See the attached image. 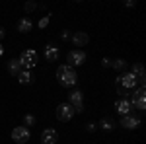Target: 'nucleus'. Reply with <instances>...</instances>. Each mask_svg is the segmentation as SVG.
<instances>
[{
	"label": "nucleus",
	"mask_w": 146,
	"mask_h": 144,
	"mask_svg": "<svg viewBox=\"0 0 146 144\" xmlns=\"http://www.w3.org/2000/svg\"><path fill=\"white\" fill-rule=\"evenodd\" d=\"M56 80H58L60 86H64V88H72V86L78 82V74H76V70H74L72 66L62 64V66L56 68Z\"/></svg>",
	"instance_id": "nucleus-1"
},
{
	"label": "nucleus",
	"mask_w": 146,
	"mask_h": 144,
	"mask_svg": "<svg viewBox=\"0 0 146 144\" xmlns=\"http://www.w3.org/2000/svg\"><path fill=\"white\" fill-rule=\"evenodd\" d=\"M37 51H33V49H25L22 55H20V62H22V66L25 68V70H31V68L37 64Z\"/></svg>",
	"instance_id": "nucleus-2"
},
{
	"label": "nucleus",
	"mask_w": 146,
	"mask_h": 144,
	"mask_svg": "<svg viewBox=\"0 0 146 144\" xmlns=\"http://www.w3.org/2000/svg\"><path fill=\"white\" fill-rule=\"evenodd\" d=\"M68 103L74 107V113H82L84 111V96H82V92L76 90V92L68 94Z\"/></svg>",
	"instance_id": "nucleus-3"
},
{
	"label": "nucleus",
	"mask_w": 146,
	"mask_h": 144,
	"mask_svg": "<svg viewBox=\"0 0 146 144\" xmlns=\"http://www.w3.org/2000/svg\"><path fill=\"white\" fill-rule=\"evenodd\" d=\"M74 117V107L70 105V103H60L58 107H56V119L58 121H70Z\"/></svg>",
	"instance_id": "nucleus-4"
},
{
	"label": "nucleus",
	"mask_w": 146,
	"mask_h": 144,
	"mask_svg": "<svg viewBox=\"0 0 146 144\" xmlns=\"http://www.w3.org/2000/svg\"><path fill=\"white\" fill-rule=\"evenodd\" d=\"M29 129L27 127H16L14 131H12V140L18 144H25L27 140H29Z\"/></svg>",
	"instance_id": "nucleus-5"
},
{
	"label": "nucleus",
	"mask_w": 146,
	"mask_h": 144,
	"mask_svg": "<svg viewBox=\"0 0 146 144\" xmlns=\"http://www.w3.org/2000/svg\"><path fill=\"white\" fill-rule=\"evenodd\" d=\"M68 66H80V64H84V60H86V53L82 51V49H74V51H70L68 53Z\"/></svg>",
	"instance_id": "nucleus-6"
},
{
	"label": "nucleus",
	"mask_w": 146,
	"mask_h": 144,
	"mask_svg": "<svg viewBox=\"0 0 146 144\" xmlns=\"http://www.w3.org/2000/svg\"><path fill=\"white\" fill-rule=\"evenodd\" d=\"M136 84H138V80H136L131 72H127V74H123V76H119V86L125 88V90H135ZM119 86H117V88H119Z\"/></svg>",
	"instance_id": "nucleus-7"
},
{
	"label": "nucleus",
	"mask_w": 146,
	"mask_h": 144,
	"mask_svg": "<svg viewBox=\"0 0 146 144\" xmlns=\"http://www.w3.org/2000/svg\"><path fill=\"white\" fill-rule=\"evenodd\" d=\"M115 109H117V113H119V115H131V111L135 109V107H133V105H131V101L129 100H123V98H119V100L115 101Z\"/></svg>",
	"instance_id": "nucleus-8"
},
{
	"label": "nucleus",
	"mask_w": 146,
	"mask_h": 144,
	"mask_svg": "<svg viewBox=\"0 0 146 144\" xmlns=\"http://www.w3.org/2000/svg\"><path fill=\"white\" fill-rule=\"evenodd\" d=\"M58 140V134H56L55 129H45L43 134H41V144H56Z\"/></svg>",
	"instance_id": "nucleus-9"
},
{
	"label": "nucleus",
	"mask_w": 146,
	"mask_h": 144,
	"mask_svg": "<svg viewBox=\"0 0 146 144\" xmlns=\"http://www.w3.org/2000/svg\"><path fill=\"white\" fill-rule=\"evenodd\" d=\"M121 125H123L125 129L133 131V129H138L140 127V119H136L135 115H125L123 119H121Z\"/></svg>",
	"instance_id": "nucleus-10"
},
{
	"label": "nucleus",
	"mask_w": 146,
	"mask_h": 144,
	"mask_svg": "<svg viewBox=\"0 0 146 144\" xmlns=\"http://www.w3.org/2000/svg\"><path fill=\"white\" fill-rule=\"evenodd\" d=\"M88 41H90V37H88L86 31H76L72 35V43L76 47H84V45H88Z\"/></svg>",
	"instance_id": "nucleus-11"
},
{
	"label": "nucleus",
	"mask_w": 146,
	"mask_h": 144,
	"mask_svg": "<svg viewBox=\"0 0 146 144\" xmlns=\"http://www.w3.org/2000/svg\"><path fill=\"white\" fill-rule=\"evenodd\" d=\"M23 70V66H22V62L18 60V58H12L10 62H8V72L10 74H14V76H18L20 72Z\"/></svg>",
	"instance_id": "nucleus-12"
},
{
	"label": "nucleus",
	"mask_w": 146,
	"mask_h": 144,
	"mask_svg": "<svg viewBox=\"0 0 146 144\" xmlns=\"http://www.w3.org/2000/svg\"><path fill=\"white\" fill-rule=\"evenodd\" d=\"M43 55H45L47 60H51V62H53V60H56V58H58V49H56L55 45H47Z\"/></svg>",
	"instance_id": "nucleus-13"
},
{
	"label": "nucleus",
	"mask_w": 146,
	"mask_h": 144,
	"mask_svg": "<svg viewBox=\"0 0 146 144\" xmlns=\"http://www.w3.org/2000/svg\"><path fill=\"white\" fill-rule=\"evenodd\" d=\"M18 82H20V84H31V82H33V74H31V70H25V68H23L22 72L18 74Z\"/></svg>",
	"instance_id": "nucleus-14"
},
{
	"label": "nucleus",
	"mask_w": 146,
	"mask_h": 144,
	"mask_svg": "<svg viewBox=\"0 0 146 144\" xmlns=\"http://www.w3.org/2000/svg\"><path fill=\"white\" fill-rule=\"evenodd\" d=\"M31 25H33V23H31L29 18H23V20L18 22V31H20V33H27V31H31Z\"/></svg>",
	"instance_id": "nucleus-15"
},
{
	"label": "nucleus",
	"mask_w": 146,
	"mask_h": 144,
	"mask_svg": "<svg viewBox=\"0 0 146 144\" xmlns=\"http://www.w3.org/2000/svg\"><path fill=\"white\" fill-rule=\"evenodd\" d=\"M140 98H146V88L144 86H140V88H136L135 92H133V94H131V103H133V101L135 100H140Z\"/></svg>",
	"instance_id": "nucleus-16"
},
{
	"label": "nucleus",
	"mask_w": 146,
	"mask_h": 144,
	"mask_svg": "<svg viewBox=\"0 0 146 144\" xmlns=\"http://www.w3.org/2000/svg\"><path fill=\"white\" fill-rule=\"evenodd\" d=\"M100 127L103 131H113V129H115V121H113V119H101Z\"/></svg>",
	"instance_id": "nucleus-17"
},
{
	"label": "nucleus",
	"mask_w": 146,
	"mask_h": 144,
	"mask_svg": "<svg viewBox=\"0 0 146 144\" xmlns=\"http://www.w3.org/2000/svg\"><path fill=\"white\" fill-rule=\"evenodd\" d=\"M133 107H136V109H140V111H144L146 109V98H140V100H135L133 103H131Z\"/></svg>",
	"instance_id": "nucleus-18"
},
{
	"label": "nucleus",
	"mask_w": 146,
	"mask_h": 144,
	"mask_svg": "<svg viewBox=\"0 0 146 144\" xmlns=\"http://www.w3.org/2000/svg\"><path fill=\"white\" fill-rule=\"evenodd\" d=\"M111 66L115 68V70H123V68L127 66V62H125L123 58H117V60H111Z\"/></svg>",
	"instance_id": "nucleus-19"
},
{
	"label": "nucleus",
	"mask_w": 146,
	"mask_h": 144,
	"mask_svg": "<svg viewBox=\"0 0 146 144\" xmlns=\"http://www.w3.org/2000/svg\"><path fill=\"white\" fill-rule=\"evenodd\" d=\"M23 123H25V127H33V125H35V117L27 113V115L23 117Z\"/></svg>",
	"instance_id": "nucleus-20"
},
{
	"label": "nucleus",
	"mask_w": 146,
	"mask_h": 144,
	"mask_svg": "<svg viewBox=\"0 0 146 144\" xmlns=\"http://www.w3.org/2000/svg\"><path fill=\"white\" fill-rule=\"evenodd\" d=\"M47 25H49V16H45V18H41V20H39V27H41V29L47 27Z\"/></svg>",
	"instance_id": "nucleus-21"
},
{
	"label": "nucleus",
	"mask_w": 146,
	"mask_h": 144,
	"mask_svg": "<svg viewBox=\"0 0 146 144\" xmlns=\"http://www.w3.org/2000/svg\"><path fill=\"white\" fill-rule=\"evenodd\" d=\"M35 8H37V4H35V2H27V4H25V12H33Z\"/></svg>",
	"instance_id": "nucleus-22"
},
{
	"label": "nucleus",
	"mask_w": 146,
	"mask_h": 144,
	"mask_svg": "<svg viewBox=\"0 0 146 144\" xmlns=\"http://www.w3.org/2000/svg\"><path fill=\"white\" fill-rule=\"evenodd\" d=\"M119 94H121V98H123V100H127V98H129V96H131V94H129V90L121 88V86H119Z\"/></svg>",
	"instance_id": "nucleus-23"
},
{
	"label": "nucleus",
	"mask_w": 146,
	"mask_h": 144,
	"mask_svg": "<svg viewBox=\"0 0 146 144\" xmlns=\"http://www.w3.org/2000/svg\"><path fill=\"white\" fill-rule=\"evenodd\" d=\"M101 66H111V60H109V58H103V60H101Z\"/></svg>",
	"instance_id": "nucleus-24"
},
{
	"label": "nucleus",
	"mask_w": 146,
	"mask_h": 144,
	"mask_svg": "<svg viewBox=\"0 0 146 144\" xmlns=\"http://www.w3.org/2000/svg\"><path fill=\"white\" fill-rule=\"evenodd\" d=\"M96 127H98L96 123H88V131H96Z\"/></svg>",
	"instance_id": "nucleus-25"
},
{
	"label": "nucleus",
	"mask_w": 146,
	"mask_h": 144,
	"mask_svg": "<svg viewBox=\"0 0 146 144\" xmlns=\"http://www.w3.org/2000/svg\"><path fill=\"white\" fill-rule=\"evenodd\" d=\"M62 39L68 41V39H70V33H68V31H62Z\"/></svg>",
	"instance_id": "nucleus-26"
},
{
	"label": "nucleus",
	"mask_w": 146,
	"mask_h": 144,
	"mask_svg": "<svg viewBox=\"0 0 146 144\" xmlns=\"http://www.w3.org/2000/svg\"><path fill=\"white\" fill-rule=\"evenodd\" d=\"M4 35H6V29H4V27H0V39H4Z\"/></svg>",
	"instance_id": "nucleus-27"
},
{
	"label": "nucleus",
	"mask_w": 146,
	"mask_h": 144,
	"mask_svg": "<svg viewBox=\"0 0 146 144\" xmlns=\"http://www.w3.org/2000/svg\"><path fill=\"white\" fill-rule=\"evenodd\" d=\"M4 55V47H2V43H0V56Z\"/></svg>",
	"instance_id": "nucleus-28"
}]
</instances>
